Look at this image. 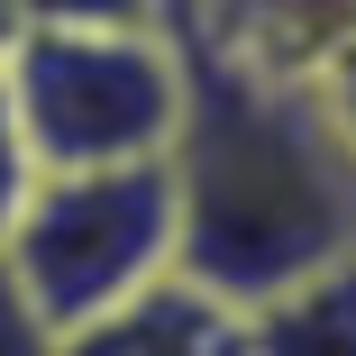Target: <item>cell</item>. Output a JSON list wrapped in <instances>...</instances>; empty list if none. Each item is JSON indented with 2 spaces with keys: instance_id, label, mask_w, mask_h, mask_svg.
I'll return each mask as SVG.
<instances>
[{
  "instance_id": "cell-1",
  "label": "cell",
  "mask_w": 356,
  "mask_h": 356,
  "mask_svg": "<svg viewBox=\"0 0 356 356\" xmlns=\"http://www.w3.org/2000/svg\"><path fill=\"white\" fill-rule=\"evenodd\" d=\"M192 55L183 128L165 147L174 183V274L238 311L347 274L356 238V147L347 92L256 83L220 55Z\"/></svg>"
},
{
  "instance_id": "cell-2",
  "label": "cell",
  "mask_w": 356,
  "mask_h": 356,
  "mask_svg": "<svg viewBox=\"0 0 356 356\" xmlns=\"http://www.w3.org/2000/svg\"><path fill=\"white\" fill-rule=\"evenodd\" d=\"M192 55L156 28H10L0 101L37 174L74 165H156L183 128Z\"/></svg>"
},
{
  "instance_id": "cell-3",
  "label": "cell",
  "mask_w": 356,
  "mask_h": 356,
  "mask_svg": "<svg viewBox=\"0 0 356 356\" xmlns=\"http://www.w3.org/2000/svg\"><path fill=\"white\" fill-rule=\"evenodd\" d=\"M0 265L28 293L46 329H74L137 283L174 274V183L156 165H74V174H28L10 229H0Z\"/></svg>"
},
{
  "instance_id": "cell-4",
  "label": "cell",
  "mask_w": 356,
  "mask_h": 356,
  "mask_svg": "<svg viewBox=\"0 0 356 356\" xmlns=\"http://www.w3.org/2000/svg\"><path fill=\"white\" fill-rule=\"evenodd\" d=\"M347 19H356V0H201L183 46L238 64L256 83L347 92Z\"/></svg>"
},
{
  "instance_id": "cell-5",
  "label": "cell",
  "mask_w": 356,
  "mask_h": 356,
  "mask_svg": "<svg viewBox=\"0 0 356 356\" xmlns=\"http://www.w3.org/2000/svg\"><path fill=\"white\" fill-rule=\"evenodd\" d=\"M55 356H247V311L201 293L192 274H156L128 302L55 329Z\"/></svg>"
},
{
  "instance_id": "cell-6",
  "label": "cell",
  "mask_w": 356,
  "mask_h": 356,
  "mask_svg": "<svg viewBox=\"0 0 356 356\" xmlns=\"http://www.w3.org/2000/svg\"><path fill=\"white\" fill-rule=\"evenodd\" d=\"M247 356H356V311H347V274L302 283L265 311H247Z\"/></svg>"
},
{
  "instance_id": "cell-7",
  "label": "cell",
  "mask_w": 356,
  "mask_h": 356,
  "mask_svg": "<svg viewBox=\"0 0 356 356\" xmlns=\"http://www.w3.org/2000/svg\"><path fill=\"white\" fill-rule=\"evenodd\" d=\"M10 28H156V37H192L201 0H0Z\"/></svg>"
},
{
  "instance_id": "cell-8",
  "label": "cell",
  "mask_w": 356,
  "mask_h": 356,
  "mask_svg": "<svg viewBox=\"0 0 356 356\" xmlns=\"http://www.w3.org/2000/svg\"><path fill=\"white\" fill-rule=\"evenodd\" d=\"M0 356H55V329L28 311V293L10 283V265H0Z\"/></svg>"
},
{
  "instance_id": "cell-9",
  "label": "cell",
  "mask_w": 356,
  "mask_h": 356,
  "mask_svg": "<svg viewBox=\"0 0 356 356\" xmlns=\"http://www.w3.org/2000/svg\"><path fill=\"white\" fill-rule=\"evenodd\" d=\"M28 147H19V119H10V101H0V229H10V210H19V192H28Z\"/></svg>"
},
{
  "instance_id": "cell-10",
  "label": "cell",
  "mask_w": 356,
  "mask_h": 356,
  "mask_svg": "<svg viewBox=\"0 0 356 356\" xmlns=\"http://www.w3.org/2000/svg\"><path fill=\"white\" fill-rule=\"evenodd\" d=\"M0 46H10V10H0Z\"/></svg>"
}]
</instances>
